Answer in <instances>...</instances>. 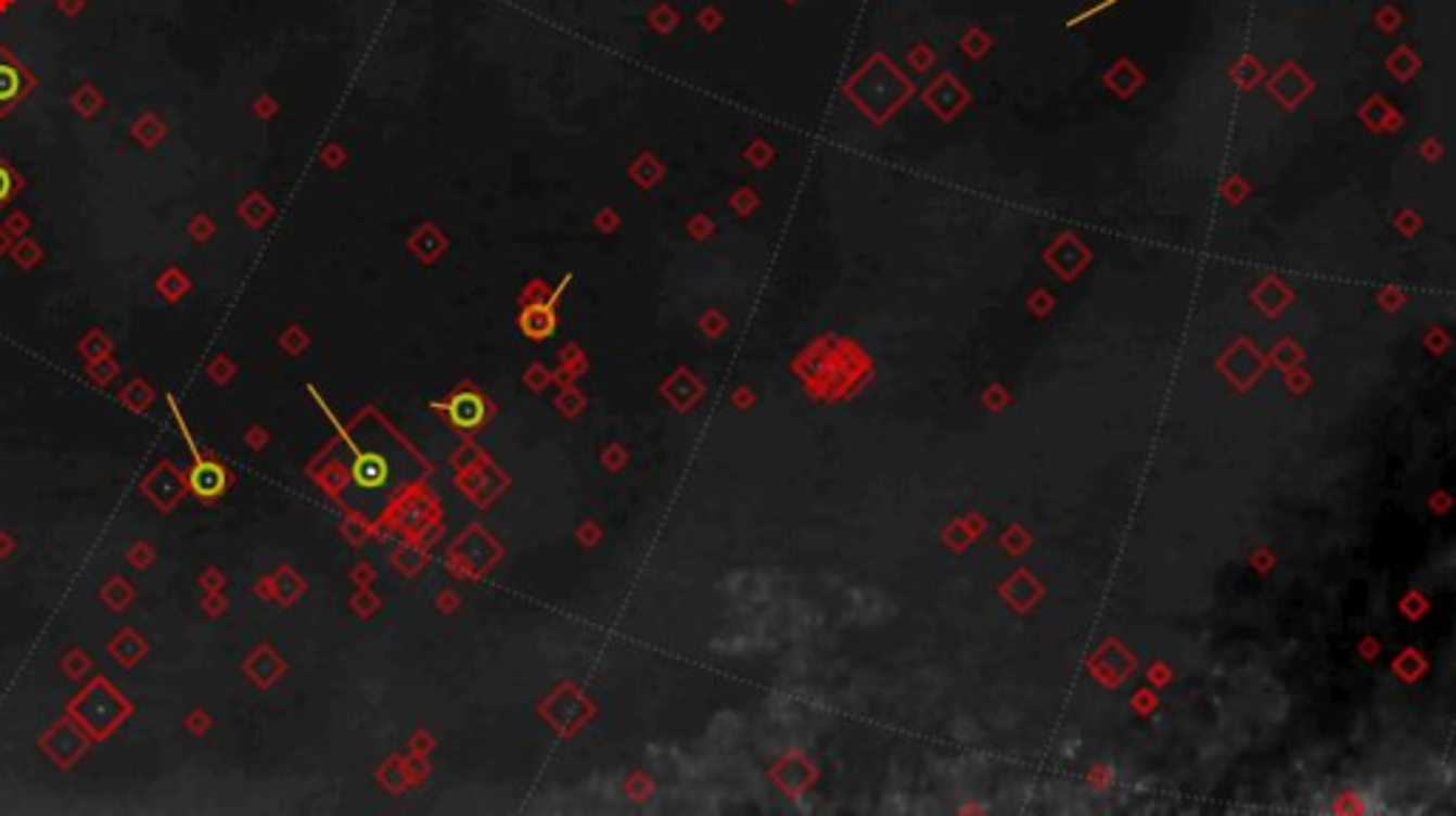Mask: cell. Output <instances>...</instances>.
I'll return each mask as SVG.
<instances>
[{
  "label": "cell",
  "instance_id": "6da1fadb",
  "mask_svg": "<svg viewBox=\"0 0 1456 816\" xmlns=\"http://www.w3.org/2000/svg\"><path fill=\"white\" fill-rule=\"evenodd\" d=\"M171 407H174V401H171ZM174 416H177V424H180L188 447H191V456H194V467H191V472H188V484H191V489H194L200 498H217V495L228 487V472L222 470L217 461H208V458L196 452L194 438H191V433H188L186 421L180 419V410H177V407H174Z\"/></svg>",
  "mask_w": 1456,
  "mask_h": 816
},
{
  "label": "cell",
  "instance_id": "5b68a950",
  "mask_svg": "<svg viewBox=\"0 0 1456 816\" xmlns=\"http://www.w3.org/2000/svg\"><path fill=\"white\" fill-rule=\"evenodd\" d=\"M17 188H21V180H17V174L9 168L3 160H0V205H7L12 196L17 194Z\"/></svg>",
  "mask_w": 1456,
  "mask_h": 816
},
{
  "label": "cell",
  "instance_id": "277c9868",
  "mask_svg": "<svg viewBox=\"0 0 1456 816\" xmlns=\"http://www.w3.org/2000/svg\"><path fill=\"white\" fill-rule=\"evenodd\" d=\"M354 479L359 481L361 487H379L384 479H387V464H384L382 456H361L354 467Z\"/></svg>",
  "mask_w": 1456,
  "mask_h": 816
},
{
  "label": "cell",
  "instance_id": "3957f363",
  "mask_svg": "<svg viewBox=\"0 0 1456 816\" xmlns=\"http://www.w3.org/2000/svg\"><path fill=\"white\" fill-rule=\"evenodd\" d=\"M447 410H450V419L456 421L458 428L470 430L478 428L481 421H484V401L475 393H458L447 405Z\"/></svg>",
  "mask_w": 1456,
  "mask_h": 816
},
{
  "label": "cell",
  "instance_id": "7a4b0ae2",
  "mask_svg": "<svg viewBox=\"0 0 1456 816\" xmlns=\"http://www.w3.org/2000/svg\"><path fill=\"white\" fill-rule=\"evenodd\" d=\"M35 89V77L23 63H17L12 54L0 46V114H9L15 105L29 98Z\"/></svg>",
  "mask_w": 1456,
  "mask_h": 816
}]
</instances>
